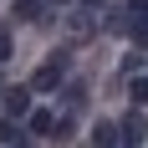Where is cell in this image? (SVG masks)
<instances>
[{
    "mask_svg": "<svg viewBox=\"0 0 148 148\" xmlns=\"http://www.w3.org/2000/svg\"><path fill=\"white\" fill-rule=\"evenodd\" d=\"M5 118H31V87H10L5 92Z\"/></svg>",
    "mask_w": 148,
    "mask_h": 148,
    "instance_id": "7a4b0ae2",
    "label": "cell"
},
{
    "mask_svg": "<svg viewBox=\"0 0 148 148\" xmlns=\"http://www.w3.org/2000/svg\"><path fill=\"white\" fill-rule=\"evenodd\" d=\"M92 31H97V15L92 10H72L66 15V41H87Z\"/></svg>",
    "mask_w": 148,
    "mask_h": 148,
    "instance_id": "6da1fadb",
    "label": "cell"
},
{
    "mask_svg": "<svg viewBox=\"0 0 148 148\" xmlns=\"http://www.w3.org/2000/svg\"><path fill=\"white\" fill-rule=\"evenodd\" d=\"M56 82H61V56H56V61H46L41 72L31 77V92H51V87H56Z\"/></svg>",
    "mask_w": 148,
    "mask_h": 148,
    "instance_id": "3957f363",
    "label": "cell"
},
{
    "mask_svg": "<svg viewBox=\"0 0 148 148\" xmlns=\"http://www.w3.org/2000/svg\"><path fill=\"white\" fill-rule=\"evenodd\" d=\"M82 5H102V0H82Z\"/></svg>",
    "mask_w": 148,
    "mask_h": 148,
    "instance_id": "8fae6325",
    "label": "cell"
},
{
    "mask_svg": "<svg viewBox=\"0 0 148 148\" xmlns=\"http://www.w3.org/2000/svg\"><path fill=\"white\" fill-rule=\"evenodd\" d=\"M118 138H123L118 123H97V128H92V143L97 148H118Z\"/></svg>",
    "mask_w": 148,
    "mask_h": 148,
    "instance_id": "8992f818",
    "label": "cell"
},
{
    "mask_svg": "<svg viewBox=\"0 0 148 148\" xmlns=\"http://www.w3.org/2000/svg\"><path fill=\"white\" fill-rule=\"evenodd\" d=\"M31 133H41V138H51V133H56V112H46V107H31Z\"/></svg>",
    "mask_w": 148,
    "mask_h": 148,
    "instance_id": "277c9868",
    "label": "cell"
},
{
    "mask_svg": "<svg viewBox=\"0 0 148 148\" xmlns=\"http://www.w3.org/2000/svg\"><path fill=\"white\" fill-rule=\"evenodd\" d=\"M128 97H133V107L148 102V77H133V82H128Z\"/></svg>",
    "mask_w": 148,
    "mask_h": 148,
    "instance_id": "9c48e42d",
    "label": "cell"
},
{
    "mask_svg": "<svg viewBox=\"0 0 148 148\" xmlns=\"http://www.w3.org/2000/svg\"><path fill=\"white\" fill-rule=\"evenodd\" d=\"M0 61H10V36L0 31Z\"/></svg>",
    "mask_w": 148,
    "mask_h": 148,
    "instance_id": "30bf717a",
    "label": "cell"
},
{
    "mask_svg": "<svg viewBox=\"0 0 148 148\" xmlns=\"http://www.w3.org/2000/svg\"><path fill=\"white\" fill-rule=\"evenodd\" d=\"M15 21H41V0H15Z\"/></svg>",
    "mask_w": 148,
    "mask_h": 148,
    "instance_id": "ba28073f",
    "label": "cell"
},
{
    "mask_svg": "<svg viewBox=\"0 0 148 148\" xmlns=\"http://www.w3.org/2000/svg\"><path fill=\"white\" fill-rule=\"evenodd\" d=\"M0 148H26V138H21V128L10 118H0Z\"/></svg>",
    "mask_w": 148,
    "mask_h": 148,
    "instance_id": "52a82bcc",
    "label": "cell"
},
{
    "mask_svg": "<svg viewBox=\"0 0 148 148\" xmlns=\"http://www.w3.org/2000/svg\"><path fill=\"white\" fill-rule=\"evenodd\" d=\"M123 138H128V143H143V138H148V123H143V112H138V107L123 118Z\"/></svg>",
    "mask_w": 148,
    "mask_h": 148,
    "instance_id": "5b68a950",
    "label": "cell"
},
{
    "mask_svg": "<svg viewBox=\"0 0 148 148\" xmlns=\"http://www.w3.org/2000/svg\"><path fill=\"white\" fill-rule=\"evenodd\" d=\"M56 5H61V0H56Z\"/></svg>",
    "mask_w": 148,
    "mask_h": 148,
    "instance_id": "7c38bea8",
    "label": "cell"
}]
</instances>
